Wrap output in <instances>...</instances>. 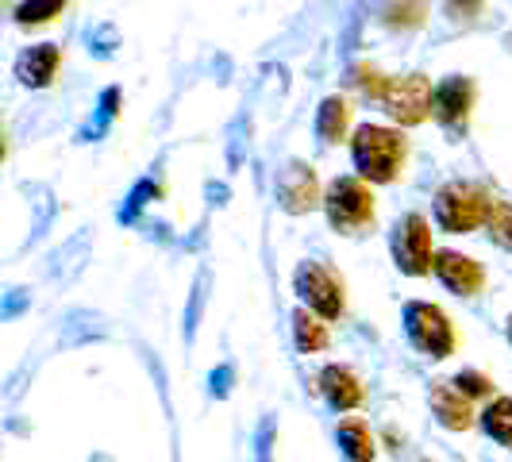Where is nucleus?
Masks as SVG:
<instances>
[{"label":"nucleus","instance_id":"obj_2","mask_svg":"<svg viewBox=\"0 0 512 462\" xmlns=\"http://www.w3.org/2000/svg\"><path fill=\"white\" fill-rule=\"evenodd\" d=\"M493 197H489L486 185H474V181H447L436 193V224L451 235H466V231H478L482 224H489V212H493Z\"/></svg>","mask_w":512,"mask_h":462},{"label":"nucleus","instance_id":"obj_6","mask_svg":"<svg viewBox=\"0 0 512 462\" xmlns=\"http://www.w3.org/2000/svg\"><path fill=\"white\" fill-rule=\"evenodd\" d=\"M293 285L301 293L312 312H320L324 320H339L343 308H347V297H343V278L328 270L324 262H301L297 274H293Z\"/></svg>","mask_w":512,"mask_h":462},{"label":"nucleus","instance_id":"obj_8","mask_svg":"<svg viewBox=\"0 0 512 462\" xmlns=\"http://www.w3.org/2000/svg\"><path fill=\"white\" fill-rule=\"evenodd\" d=\"M278 205L293 216H305L312 208H324V193H320V178L305 162H289L278 178Z\"/></svg>","mask_w":512,"mask_h":462},{"label":"nucleus","instance_id":"obj_17","mask_svg":"<svg viewBox=\"0 0 512 462\" xmlns=\"http://www.w3.org/2000/svg\"><path fill=\"white\" fill-rule=\"evenodd\" d=\"M428 20V0H385L382 8V24L385 27H401L412 31Z\"/></svg>","mask_w":512,"mask_h":462},{"label":"nucleus","instance_id":"obj_13","mask_svg":"<svg viewBox=\"0 0 512 462\" xmlns=\"http://www.w3.org/2000/svg\"><path fill=\"white\" fill-rule=\"evenodd\" d=\"M320 393H324V397H328V405L339 409V412L359 409L362 397H366L359 374H355L351 366H339V362H332V366L320 374Z\"/></svg>","mask_w":512,"mask_h":462},{"label":"nucleus","instance_id":"obj_23","mask_svg":"<svg viewBox=\"0 0 512 462\" xmlns=\"http://www.w3.org/2000/svg\"><path fill=\"white\" fill-rule=\"evenodd\" d=\"M443 8L451 20H474L486 8V0H443Z\"/></svg>","mask_w":512,"mask_h":462},{"label":"nucleus","instance_id":"obj_4","mask_svg":"<svg viewBox=\"0 0 512 462\" xmlns=\"http://www.w3.org/2000/svg\"><path fill=\"white\" fill-rule=\"evenodd\" d=\"M405 328H409V339L432 359H451L455 347H459V335H455V324L451 316L439 305H428V301H409L405 305Z\"/></svg>","mask_w":512,"mask_h":462},{"label":"nucleus","instance_id":"obj_12","mask_svg":"<svg viewBox=\"0 0 512 462\" xmlns=\"http://www.w3.org/2000/svg\"><path fill=\"white\" fill-rule=\"evenodd\" d=\"M62 66V47L54 43H39V47H27L20 58H16V77L24 81L27 89H47Z\"/></svg>","mask_w":512,"mask_h":462},{"label":"nucleus","instance_id":"obj_20","mask_svg":"<svg viewBox=\"0 0 512 462\" xmlns=\"http://www.w3.org/2000/svg\"><path fill=\"white\" fill-rule=\"evenodd\" d=\"M486 228H489V235L501 243V247H509V251H512V205H501V201H497V205H493V212H489Z\"/></svg>","mask_w":512,"mask_h":462},{"label":"nucleus","instance_id":"obj_16","mask_svg":"<svg viewBox=\"0 0 512 462\" xmlns=\"http://www.w3.org/2000/svg\"><path fill=\"white\" fill-rule=\"evenodd\" d=\"M335 436H339V447H343V455L351 462H374V455H378L374 436H370V428L362 420H343L335 428Z\"/></svg>","mask_w":512,"mask_h":462},{"label":"nucleus","instance_id":"obj_10","mask_svg":"<svg viewBox=\"0 0 512 462\" xmlns=\"http://www.w3.org/2000/svg\"><path fill=\"white\" fill-rule=\"evenodd\" d=\"M436 278L459 297H478L486 285V270L478 258L459 255V251H436Z\"/></svg>","mask_w":512,"mask_h":462},{"label":"nucleus","instance_id":"obj_3","mask_svg":"<svg viewBox=\"0 0 512 462\" xmlns=\"http://www.w3.org/2000/svg\"><path fill=\"white\" fill-rule=\"evenodd\" d=\"M328 224L343 235H359L366 224H374V193L366 178H335L324 193Z\"/></svg>","mask_w":512,"mask_h":462},{"label":"nucleus","instance_id":"obj_14","mask_svg":"<svg viewBox=\"0 0 512 462\" xmlns=\"http://www.w3.org/2000/svg\"><path fill=\"white\" fill-rule=\"evenodd\" d=\"M347 131H351V104L343 101V97H328V101L320 104V112H316V135H320V143H343L347 139Z\"/></svg>","mask_w":512,"mask_h":462},{"label":"nucleus","instance_id":"obj_25","mask_svg":"<svg viewBox=\"0 0 512 462\" xmlns=\"http://www.w3.org/2000/svg\"><path fill=\"white\" fill-rule=\"evenodd\" d=\"M509 47H512V35H509Z\"/></svg>","mask_w":512,"mask_h":462},{"label":"nucleus","instance_id":"obj_5","mask_svg":"<svg viewBox=\"0 0 512 462\" xmlns=\"http://www.w3.org/2000/svg\"><path fill=\"white\" fill-rule=\"evenodd\" d=\"M393 262L401 274L409 278H424L436 270V251H432V224L420 216V212H409L397 228H393Z\"/></svg>","mask_w":512,"mask_h":462},{"label":"nucleus","instance_id":"obj_1","mask_svg":"<svg viewBox=\"0 0 512 462\" xmlns=\"http://www.w3.org/2000/svg\"><path fill=\"white\" fill-rule=\"evenodd\" d=\"M351 158L359 178L374 181V185H389L405 174L409 162V143L405 135L393 128H378V124H362L351 135Z\"/></svg>","mask_w":512,"mask_h":462},{"label":"nucleus","instance_id":"obj_22","mask_svg":"<svg viewBox=\"0 0 512 462\" xmlns=\"http://www.w3.org/2000/svg\"><path fill=\"white\" fill-rule=\"evenodd\" d=\"M351 81L359 85L362 93L378 97V101H382L385 89H389V77H382V70H374V66H355V74H351Z\"/></svg>","mask_w":512,"mask_h":462},{"label":"nucleus","instance_id":"obj_9","mask_svg":"<svg viewBox=\"0 0 512 462\" xmlns=\"http://www.w3.org/2000/svg\"><path fill=\"white\" fill-rule=\"evenodd\" d=\"M474 81L470 77H447L436 85V97H432V116L447 128H462L470 120V108H474Z\"/></svg>","mask_w":512,"mask_h":462},{"label":"nucleus","instance_id":"obj_24","mask_svg":"<svg viewBox=\"0 0 512 462\" xmlns=\"http://www.w3.org/2000/svg\"><path fill=\"white\" fill-rule=\"evenodd\" d=\"M509 343H512V316H509Z\"/></svg>","mask_w":512,"mask_h":462},{"label":"nucleus","instance_id":"obj_18","mask_svg":"<svg viewBox=\"0 0 512 462\" xmlns=\"http://www.w3.org/2000/svg\"><path fill=\"white\" fill-rule=\"evenodd\" d=\"M482 428H486L489 439L512 447V397H493L482 412Z\"/></svg>","mask_w":512,"mask_h":462},{"label":"nucleus","instance_id":"obj_15","mask_svg":"<svg viewBox=\"0 0 512 462\" xmlns=\"http://www.w3.org/2000/svg\"><path fill=\"white\" fill-rule=\"evenodd\" d=\"M293 339H297V347H301L305 355H316V351H324V347L332 343L324 316L312 312V308H297V312H293Z\"/></svg>","mask_w":512,"mask_h":462},{"label":"nucleus","instance_id":"obj_7","mask_svg":"<svg viewBox=\"0 0 512 462\" xmlns=\"http://www.w3.org/2000/svg\"><path fill=\"white\" fill-rule=\"evenodd\" d=\"M432 81L424 74H405V77H389V89H385V112L401 124V128H416L432 116Z\"/></svg>","mask_w":512,"mask_h":462},{"label":"nucleus","instance_id":"obj_11","mask_svg":"<svg viewBox=\"0 0 512 462\" xmlns=\"http://www.w3.org/2000/svg\"><path fill=\"white\" fill-rule=\"evenodd\" d=\"M432 412L439 416V424H443V428H451V432H466V428H474L470 397L455 385V378H451V382H432Z\"/></svg>","mask_w":512,"mask_h":462},{"label":"nucleus","instance_id":"obj_19","mask_svg":"<svg viewBox=\"0 0 512 462\" xmlns=\"http://www.w3.org/2000/svg\"><path fill=\"white\" fill-rule=\"evenodd\" d=\"M70 0H20L16 4V20L24 27H39V24H51L54 16H62Z\"/></svg>","mask_w":512,"mask_h":462},{"label":"nucleus","instance_id":"obj_21","mask_svg":"<svg viewBox=\"0 0 512 462\" xmlns=\"http://www.w3.org/2000/svg\"><path fill=\"white\" fill-rule=\"evenodd\" d=\"M455 385H459V389L466 393V397H470V401L493 397V382H489L486 374H478V370H462V374H455Z\"/></svg>","mask_w":512,"mask_h":462}]
</instances>
